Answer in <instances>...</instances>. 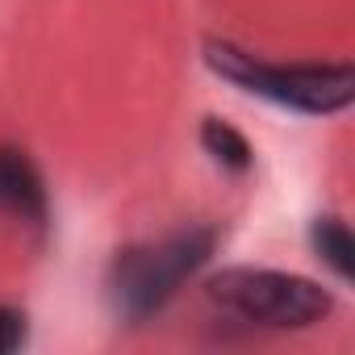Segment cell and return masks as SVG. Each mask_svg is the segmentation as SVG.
<instances>
[{
    "label": "cell",
    "instance_id": "6",
    "mask_svg": "<svg viewBox=\"0 0 355 355\" xmlns=\"http://www.w3.org/2000/svg\"><path fill=\"white\" fill-rule=\"evenodd\" d=\"M201 150H205L222 171H234V175L251 171V163H255L251 142H247L230 121H222V117H205V121H201Z\"/></svg>",
    "mask_w": 355,
    "mask_h": 355
},
{
    "label": "cell",
    "instance_id": "2",
    "mask_svg": "<svg viewBox=\"0 0 355 355\" xmlns=\"http://www.w3.org/2000/svg\"><path fill=\"white\" fill-rule=\"evenodd\" d=\"M205 63L239 92L263 96L305 117L343 113L355 96V76L347 63H268L234 42H205Z\"/></svg>",
    "mask_w": 355,
    "mask_h": 355
},
{
    "label": "cell",
    "instance_id": "5",
    "mask_svg": "<svg viewBox=\"0 0 355 355\" xmlns=\"http://www.w3.org/2000/svg\"><path fill=\"white\" fill-rule=\"evenodd\" d=\"M309 247H313V255L338 280H351L355 276V243H351L347 222H338V218H313L309 222Z\"/></svg>",
    "mask_w": 355,
    "mask_h": 355
},
{
    "label": "cell",
    "instance_id": "3",
    "mask_svg": "<svg viewBox=\"0 0 355 355\" xmlns=\"http://www.w3.org/2000/svg\"><path fill=\"white\" fill-rule=\"evenodd\" d=\"M214 247H218L214 230H184L163 243H142V247L117 251L113 268H109V301H113L117 318L146 322L150 313H159L193 272H201L209 263Z\"/></svg>",
    "mask_w": 355,
    "mask_h": 355
},
{
    "label": "cell",
    "instance_id": "4",
    "mask_svg": "<svg viewBox=\"0 0 355 355\" xmlns=\"http://www.w3.org/2000/svg\"><path fill=\"white\" fill-rule=\"evenodd\" d=\"M0 218L30 230H46V218H51L42 175L30 163V155L17 146H0Z\"/></svg>",
    "mask_w": 355,
    "mask_h": 355
},
{
    "label": "cell",
    "instance_id": "7",
    "mask_svg": "<svg viewBox=\"0 0 355 355\" xmlns=\"http://www.w3.org/2000/svg\"><path fill=\"white\" fill-rule=\"evenodd\" d=\"M30 343V318L17 305H0V355H13Z\"/></svg>",
    "mask_w": 355,
    "mask_h": 355
},
{
    "label": "cell",
    "instance_id": "1",
    "mask_svg": "<svg viewBox=\"0 0 355 355\" xmlns=\"http://www.w3.org/2000/svg\"><path fill=\"white\" fill-rule=\"evenodd\" d=\"M205 301L222 322L247 330H305L334 313L330 288L276 268H222L205 280Z\"/></svg>",
    "mask_w": 355,
    "mask_h": 355
}]
</instances>
